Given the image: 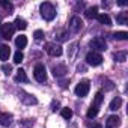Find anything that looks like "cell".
Wrapping results in <instances>:
<instances>
[{"instance_id":"obj_1","label":"cell","mask_w":128,"mask_h":128,"mask_svg":"<svg viewBox=\"0 0 128 128\" xmlns=\"http://www.w3.org/2000/svg\"><path fill=\"white\" fill-rule=\"evenodd\" d=\"M41 15H42L44 20L51 21L56 17V8H54V5L50 3V2H44L41 5Z\"/></svg>"},{"instance_id":"obj_2","label":"cell","mask_w":128,"mask_h":128,"mask_svg":"<svg viewBox=\"0 0 128 128\" xmlns=\"http://www.w3.org/2000/svg\"><path fill=\"white\" fill-rule=\"evenodd\" d=\"M90 48H94L96 53L98 51H104V50H107V42H106V39L104 38H101V36H95V38H92V41H90Z\"/></svg>"},{"instance_id":"obj_3","label":"cell","mask_w":128,"mask_h":128,"mask_svg":"<svg viewBox=\"0 0 128 128\" xmlns=\"http://www.w3.org/2000/svg\"><path fill=\"white\" fill-rule=\"evenodd\" d=\"M86 63L88 65H92V66H98L102 63V56L96 51H90L86 54Z\"/></svg>"},{"instance_id":"obj_4","label":"cell","mask_w":128,"mask_h":128,"mask_svg":"<svg viewBox=\"0 0 128 128\" xmlns=\"http://www.w3.org/2000/svg\"><path fill=\"white\" fill-rule=\"evenodd\" d=\"M33 77H35V80L39 82V83H44V82L47 80V71H45V66L42 65V63H38V65L35 66V70H33Z\"/></svg>"},{"instance_id":"obj_5","label":"cell","mask_w":128,"mask_h":128,"mask_svg":"<svg viewBox=\"0 0 128 128\" xmlns=\"http://www.w3.org/2000/svg\"><path fill=\"white\" fill-rule=\"evenodd\" d=\"M89 89H90L89 80H82V82L76 86V95L80 96V98H83V96H86V95L89 94Z\"/></svg>"},{"instance_id":"obj_6","label":"cell","mask_w":128,"mask_h":128,"mask_svg":"<svg viewBox=\"0 0 128 128\" xmlns=\"http://www.w3.org/2000/svg\"><path fill=\"white\" fill-rule=\"evenodd\" d=\"M14 32H15V26L12 23H6V24H2V30H0V36L3 39L9 41L12 36H14Z\"/></svg>"},{"instance_id":"obj_7","label":"cell","mask_w":128,"mask_h":128,"mask_svg":"<svg viewBox=\"0 0 128 128\" xmlns=\"http://www.w3.org/2000/svg\"><path fill=\"white\" fill-rule=\"evenodd\" d=\"M45 51H47L51 57H59V56H62V53H63L62 47L57 45V44H53V42L45 44Z\"/></svg>"},{"instance_id":"obj_8","label":"cell","mask_w":128,"mask_h":128,"mask_svg":"<svg viewBox=\"0 0 128 128\" xmlns=\"http://www.w3.org/2000/svg\"><path fill=\"white\" fill-rule=\"evenodd\" d=\"M83 27V21L80 20V17H72L70 20V30L71 33H78Z\"/></svg>"},{"instance_id":"obj_9","label":"cell","mask_w":128,"mask_h":128,"mask_svg":"<svg viewBox=\"0 0 128 128\" xmlns=\"http://www.w3.org/2000/svg\"><path fill=\"white\" fill-rule=\"evenodd\" d=\"M106 125H107V128H116V126H119V125H120V119H119V116H116V114L110 116V118L107 119Z\"/></svg>"},{"instance_id":"obj_10","label":"cell","mask_w":128,"mask_h":128,"mask_svg":"<svg viewBox=\"0 0 128 128\" xmlns=\"http://www.w3.org/2000/svg\"><path fill=\"white\" fill-rule=\"evenodd\" d=\"M9 56H11V48H9V45L2 44V45H0V60H8Z\"/></svg>"},{"instance_id":"obj_11","label":"cell","mask_w":128,"mask_h":128,"mask_svg":"<svg viewBox=\"0 0 128 128\" xmlns=\"http://www.w3.org/2000/svg\"><path fill=\"white\" fill-rule=\"evenodd\" d=\"M0 124L3 126H9L12 124V114L11 113H2L0 114Z\"/></svg>"},{"instance_id":"obj_12","label":"cell","mask_w":128,"mask_h":128,"mask_svg":"<svg viewBox=\"0 0 128 128\" xmlns=\"http://www.w3.org/2000/svg\"><path fill=\"white\" fill-rule=\"evenodd\" d=\"M96 20H98L100 24H104V26H110L112 24V20H110V17L107 14H98L96 15Z\"/></svg>"},{"instance_id":"obj_13","label":"cell","mask_w":128,"mask_h":128,"mask_svg":"<svg viewBox=\"0 0 128 128\" xmlns=\"http://www.w3.org/2000/svg\"><path fill=\"white\" fill-rule=\"evenodd\" d=\"M66 72V66L65 65H57V66H53V76L54 77H60Z\"/></svg>"},{"instance_id":"obj_14","label":"cell","mask_w":128,"mask_h":128,"mask_svg":"<svg viewBox=\"0 0 128 128\" xmlns=\"http://www.w3.org/2000/svg\"><path fill=\"white\" fill-rule=\"evenodd\" d=\"M21 101H23L24 104H27V106H32V104H36V102H38V100H36L33 95H27V94H24V95L21 96Z\"/></svg>"},{"instance_id":"obj_15","label":"cell","mask_w":128,"mask_h":128,"mask_svg":"<svg viewBox=\"0 0 128 128\" xmlns=\"http://www.w3.org/2000/svg\"><path fill=\"white\" fill-rule=\"evenodd\" d=\"M84 15H86V18H96V15H98V8L96 6H92V8H89V9H86V12H84Z\"/></svg>"},{"instance_id":"obj_16","label":"cell","mask_w":128,"mask_h":128,"mask_svg":"<svg viewBox=\"0 0 128 128\" xmlns=\"http://www.w3.org/2000/svg\"><path fill=\"white\" fill-rule=\"evenodd\" d=\"M15 82H21V83H26L27 82V76H26V71L24 70H18L17 71V76H15Z\"/></svg>"},{"instance_id":"obj_17","label":"cell","mask_w":128,"mask_h":128,"mask_svg":"<svg viewBox=\"0 0 128 128\" xmlns=\"http://www.w3.org/2000/svg\"><path fill=\"white\" fill-rule=\"evenodd\" d=\"M14 26H15V29H20V30H26V29H27V23H26V20H23V18H20V17L15 20Z\"/></svg>"},{"instance_id":"obj_18","label":"cell","mask_w":128,"mask_h":128,"mask_svg":"<svg viewBox=\"0 0 128 128\" xmlns=\"http://www.w3.org/2000/svg\"><path fill=\"white\" fill-rule=\"evenodd\" d=\"M15 44H17L18 48H24V47L27 45V38H26L24 35H20V36L15 39Z\"/></svg>"},{"instance_id":"obj_19","label":"cell","mask_w":128,"mask_h":128,"mask_svg":"<svg viewBox=\"0 0 128 128\" xmlns=\"http://www.w3.org/2000/svg\"><path fill=\"white\" fill-rule=\"evenodd\" d=\"M113 59L116 62H125L126 60V51H118V53H114Z\"/></svg>"},{"instance_id":"obj_20","label":"cell","mask_w":128,"mask_h":128,"mask_svg":"<svg viewBox=\"0 0 128 128\" xmlns=\"http://www.w3.org/2000/svg\"><path fill=\"white\" fill-rule=\"evenodd\" d=\"M116 21H118L119 24H126V23H128V14H126V12H120V14L116 17Z\"/></svg>"},{"instance_id":"obj_21","label":"cell","mask_w":128,"mask_h":128,"mask_svg":"<svg viewBox=\"0 0 128 128\" xmlns=\"http://www.w3.org/2000/svg\"><path fill=\"white\" fill-rule=\"evenodd\" d=\"M120 104H122V100H120V98L118 96V98H114V100H113V101L110 102V107H108V108L114 112V110H118V108L120 107Z\"/></svg>"},{"instance_id":"obj_22","label":"cell","mask_w":128,"mask_h":128,"mask_svg":"<svg viewBox=\"0 0 128 128\" xmlns=\"http://www.w3.org/2000/svg\"><path fill=\"white\" fill-rule=\"evenodd\" d=\"M113 38L118 39V41H125V39H128V33L126 32H114Z\"/></svg>"},{"instance_id":"obj_23","label":"cell","mask_w":128,"mask_h":128,"mask_svg":"<svg viewBox=\"0 0 128 128\" xmlns=\"http://www.w3.org/2000/svg\"><path fill=\"white\" fill-rule=\"evenodd\" d=\"M62 118L63 119H71L72 118V110L71 108H68V107H65V108H62Z\"/></svg>"},{"instance_id":"obj_24","label":"cell","mask_w":128,"mask_h":128,"mask_svg":"<svg viewBox=\"0 0 128 128\" xmlns=\"http://www.w3.org/2000/svg\"><path fill=\"white\" fill-rule=\"evenodd\" d=\"M96 114H98V107L90 106V107H89V110H88V118H89V119H92V118H95Z\"/></svg>"},{"instance_id":"obj_25","label":"cell","mask_w":128,"mask_h":128,"mask_svg":"<svg viewBox=\"0 0 128 128\" xmlns=\"http://www.w3.org/2000/svg\"><path fill=\"white\" fill-rule=\"evenodd\" d=\"M0 6H3V8L8 11V14H11V12H12V9H14L12 3H9V2H5V0H0Z\"/></svg>"},{"instance_id":"obj_26","label":"cell","mask_w":128,"mask_h":128,"mask_svg":"<svg viewBox=\"0 0 128 128\" xmlns=\"http://www.w3.org/2000/svg\"><path fill=\"white\" fill-rule=\"evenodd\" d=\"M23 59H24V54L18 50V51L14 54V63H21V62H23Z\"/></svg>"},{"instance_id":"obj_27","label":"cell","mask_w":128,"mask_h":128,"mask_svg":"<svg viewBox=\"0 0 128 128\" xmlns=\"http://www.w3.org/2000/svg\"><path fill=\"white\" fill-rule=\"evenodd\" d=\"M102 100H104V96H102V94L101 92H98L96 95H95V100H94V104L92 106H95V107H98L101 102H102Z\"/></svg>"},{"instance_id":"obj_28","label":"cell","mask_w":128,"mask_h":128,"mask_svg":"<svg viewBox=\"0 0 128 128\" xmlns=\"http://www.w3.org/2000/svg\"><path fill=\"white\" fill-rule=\"evenodd\" d=\"M2 71H3L5 74H11L12 66H11V65H6V63H3V65H2Z\"/></svg>"},{"instance_id":"obj_29","label":"cell","mask_w":128,"mask_h":128,"mask_svg":"<svg viewBox=\"0 0 128 128\" xmlns=\"http://www.w3.org/2000/svg\"><path fill=\"white\" fill-rule=\"evenodd\" d=\"M33 36H35V39H38V41H39V39H42V38H44V32H42V30H36V32L33 33Z\"/></svg>"},{"instance_id":"obj_30","label":"cell","mask_w":128,"mask_h":128,"mask_svg":"<svg viewBox=\"0 0 128 128\" xmlns=\"http://www.w3.org/2000/svg\"><path fill=\"white\" fill-rule=\"evenodd\" d=\"M86 125H88V128H101V124H98V122H92V124L88 122Z\"/></svg>"},{"instance_id":"obj_31","label":"cell","mask_w":128,"mask_h":128,"mask_svg":"<svg viewBox=\"0 0 128 128\" xmlns=\"http://www.w3.org/2000/svg\"><path fill=\"white\" fill-rule=\"evenodd\" d=\"M57 35H59V36H57V38H59V39H60V41H65V39H66V33H63V32H59V33H57Z\"/></svg>"},{"instance_id":"obj_32","label":"cell","mask_w":128,"mask_h":128,"mask_svg":"<svg viewBox=\"0 0 128 128\" xmlns=\"http://www.w3.org/2000/svg\"><path fill=\"white\" fill-rule=\"evenodd\" d=\"M56 107H59V102H57V101H56V102L53 101V104H51V110H53V112H56Z\"/></svg>"},{"instance_id":"obj_33","label":"cell","mask_w":128,"mask_h":128,"mask_svg":"<svg viewBox=\"0 0 128 128\" xmlns=\"http://www.w3.org/2000/svg\"><path fill=\"white\" fill-rule=\"evenodd\" d=\"M0 30H2V24H0Z\"/></svg>"}]
</instances>
